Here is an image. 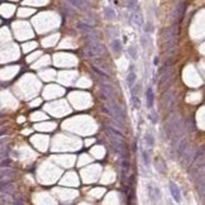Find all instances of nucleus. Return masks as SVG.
<instances>
[{
    "label": "nucleus",
    "instance_id": "obj_1",
    "mask_svg": "<svg viewBox=\"0 0 205 205\" xmlns=\"http://www.w3.org/2000/svg\"><path fill=\"white\" fill-rule=\"evenodd\" d=\"M177 35H179V27L177 23L172 24L171 27H169L166 29V33L163 34V41H165V46L166 48H174L176 44V40H177Z\"/></svg>",
    "mask_w": 205,
    "mask_h": 205
},
{
    "label": "nucleus",
    "instance_id": "obj_2",
    "mask_svg": "<svg viewBox=\"0 0 205 205\" xmlns=\"http://www.w3.org/2000/svg\"><path fill=\"white\" fill-rule=\"evenodd\" d=\"M89 46L85 51V53L89 57H101L105 54V47L99 41H90L87 42Z\"/></svg>",
    "mask_w": 205,
    "mask_h": 205
},
{
    "label": "nucleus",
    "instance_id": "obj_3",
    "mask_svg": "<svg viewBox=\"0 0 205 205\" xmlns=\"http://www.w3.org/2000/svg\"><path fill=\"white\" fill-rule=\"evenodd\" d=\"M111 144L115 148V151L123 157V160H128V148L120 137L117 138L115 136H111Z\"/></svg>",
    "mask_w": 205,
    "mask_h": 205
},
{
    "label": "nucleus",
    "instance_id": "obj_4",
    "mask_svg": "<svg viewBox=\"0 0 205 205\" xmlns=\"http://www.w3.org/2000/svg\"><path fill=\"white\" fill-rule=\"evenodd\" d=\"M188 148H189V147H188ZM195 153H196V148H195V147L189 148V150H186V151L182 153V156H181L180 158H181V166L184 167V169H188V167L190 166V163H191L193 160H194Z\"/></svg>",
    "mask_w": 205,
    "mask_h": 205
},
{
    "label": "nucleus",
    "instance_id": "obj_5",
    "mask_svg": "<svg viewBox=\"0 0 205 205\" xmlns=\"http://www.w3.org/2000/svg\"><path fill=\"white\" fill-rule=\"evenodd\" d=\"M185 9H186V3L179 4V5L176 7V9H175V10L172 12V14H171V21H172V22H179L181 18H182L184 13H185Z\"/></svg>",
    "mask_w": 205,
    "mask_h": 205
},
{
    "label": "nucleus",
    "instance_id": "obj_6",
    "mask_svg": "<svg viewBox=\"0 0 205 205\" xmlns=\"http://www.w3.org/2000/svg\"><path fill=\"white\" fill-rule=\"evenodd\" d=\"M92 65L96 66L98 68H100L101 71L106 72V73H110V67H109V63L103 60L101 57H94V60H92Z\"/></svg>",
    "mask_w": 205,
    "mask_h": 205
},
{
    "label": "nucleus",
    "instance_id": "obj_7",
    "mask_svg": "<svg viewBox=\"0 0 205 205\" xmlns=\"http://www.w3.org/2000/svg\"><path fill=\"white\" fill-rule=\"evenodd\" d=\"M0 191L5 193L8 195H13L15 193V186L10 181H7V180L5 181H2V182H0Z\"/></svg>",
    "mask_w": 205,
    "mask_h": 205
},
{
    "label": "nucleus",
    "instance_id": "obj_8",
    "mask_svg": "<svg viewBox=\"0 0 205 205\" xmlns=\"http://www.w3.org/2000/svg\"><path fill=\"white\" fill-rule=\"evenodd\" d=\"M188 147H189V139L186 138V137L180 138L179 144H177V150H176V157L180 158L182 156V153L188 150Z\"/></svg>",
    "mask_w": 205,
    "mask_h": 205
},
{
    "label": "nucleus",
    "instance_id": "obj_9",
    "mask_svg": "<svg viewBox=\"0 0 205 205\" xmlns=\"http://www.w3.org/2000/svg\"><path fill=\"white\" fill-rule=\"evenodd\" d=\"M68 3L72 7L77 8L79 10H86L89 8V4H87L86 0H68Z\"/></svg>",
    "mask_w": 205,
    "mask_h": 205
},
{
    "label": "nucleus",
    "instance_id": "obj_10",
    "mask_svg": "<svg viewBox=\"0 0 205 205\" xmlns=\"http://www.w3.org/2000/svg\"><path fill=\"white\" fill-rule=\"evenodd\" d=\"M170 191H171V194H172V196H174V199L176 200V201H180L181 200V193H180V189H179V186L174 182V181H170Z\"/></svg>",
    "mask_w": 205,
    "mask_h": 205
},
{
    "label": "nucleus",
    "instance_id": "obj_11",
    "mask_svg": "<svg viewBox=\"0 0 205 205\" xmlns=\"http://www.w3.org/2000/svg\"><path fill=\"white\" fill-rule=\"evenodd\" d=\"M148 193H150V198L152 199L153 203H156L157 200L161 199V193L157 188H152V186H150V188H148Z\"/></svg>",
    "mask_w": 205,
    "mask_h": 205
},
{
    "label": "nucleus",
    "instance_id": "obj_12",
    "mask_svg": "<svg viewBox=\"0 0 205 205\" xmlns=\"http://www.w3.org/2000/svg\"><path fill=\"white\" fill-rule=\"evenodd\" d=\"M155 167L160 174H166V163L162 158H156L155 161Z\"/></svg>",
    "mask_w": 205,
    "mask_h": 205
},
{
    "label": "nucleus",
    "instance_id": "obj_13",
    "mask_svg": "<svg viewBox=\"0 0 205 205\" xmlns=\"http://www.w3.org/2000/svg\"><path fill=\"white\" fill-rule=\"evenodd\" d=\"M153 103H155L153 90H152V87H148V90H147V105H148V108H152Z\"/></svg>",
    "mask_w": 205,
    "mask_h": 205
},
{
    "label": "nucleus",
    "instance_id": "obj_14",
    "mask_svg": "<svg viewBox=\"0 0 205 205\" xmlns=\"http://www.w3.org/2000/svg\"><path fill=\"white\" fill-rule=\"evenodd\" d=\"M133 19H134V23L138 26V27H141V26H143V15H142V13L137 9V12L134 13V15H133Z\"/></svg>",
    "mask_w": 205,
    "mask_h": 205
},
{
    "label": "nucleus",
    "instance_id": "obj_15",
    "mask_svg": "<svg viewBox=\"0 0 205 205\" xmlns=\"http://www.w3.org/2000/svg\"><path fill=\"white\" fill-rule=\"evenodd\" d=\"M91 67H92V70H94V72L96 73V75H99L101 79H104V80H109V77H110V76H109V73H106V72L101 71L100 68H98V67H96V66H94V65H92Z\"/></svg>",
    "mask_w": 205,
    "mask_h": 205
},
{
    "label": "nucleus",
    "instance_id": "obj_16",
    "mask_svg": "<svg viewBox=\"0 0 205 205\" xmlns=\"http://www.w3.org/2000/svg\"><path fill=\"white\" fill-rule=\"evenodd\" d=\"M15 175L14 171L12 170H4L2 174H0V180H4V179H9V177H13Z\"/></svg>",
    "mask_w": 205,
    "mask_h": 205
},
{
    "label": "nucleus",
    "instance_id": "obj_17",
    "mask_svg": "<svg viewBox=\"0 0 205 205\" xmlns=\"http://www.w3.org/2000/svg\"><path fill=\"white\" fill-rule=\"evenodd\" d=\"M104 13H105V16L108 18V19H114L115 13H114V10L111 9L110 7H106V8L104 9Z\"/></svg>",
    "mask_w": 205,
    "mask_h": 205
},
{
    "label": "nucleus",
    "instance_id": "obj_18",
    "mask_svg": "<svg viewBox=\"0 0 205 205\" xmlns=\"http://www.w3.org/2000/svg\"><path fill=\"white\" fill-rule=\"evenodd\" d=\"M174 101H175V98H174L171 94H170L169 96H166V98H165V108H170V106L172 105Z\"/></svg>",
    "mask_w": 205,
    "mask_h": 205
},
{
    "label": "nucleus",
    "instance_id": "obj_19",
    "mask_svg": "<svg viewBox=\"0 0 205 205\" xmlns=\"http://www.w3.org/2000/svg\"><path fill=\"white\" fill-rule=\"evenodd\" d=\"M127 8L130 9V10L138 9V3H137V0H129L128 4H127Z\"/></svg>",
    "mask_w": 205,
    "mask_h": 205
},
{
    "label": "nucleus",
    "instance_id": "obj_20",
    "mask_svg": "<svg viewBox=\"0 0 205 205\" xmlns=\"http://www.w3.org/2000/svg\"><path fill=\"white\" fill-rule=\"evenodd\" d=\"M134 81H136V73L134 72H130L129 75H128V77H127V82H128L129 86H132Z\"/></svg>",
    "mask_w": 205,
    "mask_h": 205
},
{
    "label": "nucleus",
    "instance_id": "obj_21",
    "mask_svg": "<svg viewBox=\"0 0 205 205\" xmlns=\"http://www.w3.org/2000/svg\"><path fill=\"white\" fill-rule=\"evenodd\" d=\"M111 44H113V49H114L115 52H120V51H122V43H120L118 40H114Z\"/></svg>",
    "mask_w": 205,
    "mask_h": 205
},
{
    "label": "nucleus",
    "instance_id": "obj_22",
    "mask_svg": "<svg viewBox=\"0 0 205 205\" xmlns=\"http://www.w3.org/2000/svg\"><path fill=\"white\" fill-rule=\"evenodd\" d=\"M142 155H143V161H144V165H146V166H150L151 160H150V155H148V152H147V151H143V152H142Z\"/></svg>",
    "mask_w": 205,
    "mask_h": 205
},
{
    "label": "nucleus",
    "instance_id": "obj_23",
    "mask_svg": "<svg viewBox=\"0 0 205 205\" xmlns=\"http://www.w3.org/2000/svg\"><path fill=\"white\" fill-rule=\"evenodd\" d=\"M139 92H141V85H139V84L132 87V95H133V96H137V95L139 96Z\"/></svg>",
    "mask_w": 205,
    "mask_h": 205
},
{
    "label": "nucleus",
    "instance_id": "obj_24",
    "mask_svg": "<svg viewBox=\"0 0 205 205\" xmlns=\"http://www.w3.org/2000/svg\"><path fill=\"white\" fill-rule=\"evenodd\" d=\"M146 142H147V144H148V146H153L155 141H153L152 134H150V133H147V134H146Z\"/></svg>",
    "mask_w": 205,
    "mask_h": 205
},
{
    "label": "nucleus",
    "instance_id": "obj_25",
    "mask_svg": "<svg viewBox=\"0 0 205 205\" xmlns=\"http://www.w3.org/2000/svg\"><path fill=\"white\" fill-rule=\"evenodd\" d=\"M128 53L130 54V57H132V58H137V51H136L134 47H129L128 48Z\"/></svg>",
    "mask_w": 205,
    "mask_h": 205
},
{
    "label": "nucleus",
    "instance_id": "obj_26",
    "mask_svg": "<svg viewBox=\"0 0 205 205\" xmlns=\"http://www.w3.org/2000/svg\"><path fill=\"white\" fill-rule=\"evenodd\" d=\"M133 106H134V109H139V106H141V100H139L138 96H133Z\"/></svg>",
    "mask_w": 205,
    "mask_h": 205
},
{
    "label": "nucleus",
    "instance_id": "obj_27",
    "mask_svg": "<svg viewBox=\"0 0 205 205\" xmlns=\"http://www.w3.org/2000/svg\"><path fill=\"white\" fill-rule=\"evenodd\" d=\"M12 163V161L9 160V158H5L4 161H2V163H0V166H2V167H7V166H9Z\"/></svg>",
    "mask_w": 205,
    "mask_h": 205
},
{
    "label": "nucleus",
    "instance_id": "obj_28",
    "mask_svg": "<svg viewBox=\"0 0 205 205\" xmlns=\"http://www.w3.org/2000/svg\"><path fill=\"white\" fill-rule=\"evenodd\" d=\"M144 30L146 32H152V24L151 23H147L146 27H144Z\"/></svg>",
    "mask_w": 205,
    "mask_h": 205
},
{
    "label": "nucleus",
    "instance_id": "obj_29",
    "mask_svg": "<svg viewBox=\"0 0 205 205\" xmlns=\"http://www.w3.org/2000/svg\"><path fill=\"white\" fill-rule=\"evenodd\" d=\"M151 119H152V122H153V123H157V118H156V113H152V115H151Z\"/></svg>",
    "mask_w": 205,
    "mask_h": 205
},
{
    "label": "nucleus",
    "instance_id": "obj_30",
    "mask_svg": "<svg viewBox=\"0 0 205 205\" xmlns=\"http://www.w3.org/2000/svg\"><path fill=\"white\" fill-rule=\"evenodd\" d=\"M14 204H24V201L23 200H15Z\"/></svg>",
    "mask_w": 205,
    "mask_h": 205
},
{
    "label": "nucleus",
    "instance_id": "obj_31",
    "mask_svg": "<svg viewBox=\"0 0 205 205\" xmlns=\"http://www.w3.org/2000/svg\"><path fill=\"white\" fill-rule=\"evenodd\" d=\"M155 65H158V57H155V61H153Z\"/></svg>",
    "mask_w": 205,
    "mask_h": 205
},
{
    "label": "nucleus",
    "instance_id": "obj_32",
    "mask_svg": "<svg viewBox=\"0 0 205 205\" xmlns=\"http://www.w3.org/2000/svg\"><path fill=\"white\" fill-rule=\"evenodd\" d=\"M109 2H111V0H109Z\"/></svg>",
    "mask_w": 205,
    "mask_h": 205
}]
</instances>
